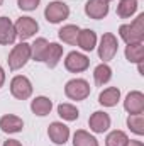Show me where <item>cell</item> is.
Returning <instances> with one entry per match:
<instances>
[{
    "instance_id": "obj_7",
    "label": "cell",
    "mask_w": 144,
    "mask_h": 146,
    "mask_svg": "<svg viewBox=\"0 0 144 146\" xmlns=\"http://www.w3.org/2000/svg\"><path fill=\"white\" fill-rule=\"evenodd\" d=\"M14 27H15V34H17L19 39H20V42H22V41H27L29 37H32L37 31H39L37 21L32 19V17H27V15L19 17V19L15 21Z\"/></svg>"
},
{
    "instance_id": "obj_11",
    "label": "cell",
    "mask_w": 144,
    "mask_h": 146,
    "mask_svg": "<svg viewBox=\"0 0 144 146\" xmlns=\"http://www.w3.org/2000/svg\"><path fill=\"white\" fill-rule=\"evenodd\" d=\"M85 14L95 21L105 19L108 14V2H105V0H88L85 3Z\"/></svg>"
},
{
    "instance_id": "obj_27",
    "label": "cell",
    "mask_w": 144,
    "mask_h": 146,
    "mask_svg": "<svg viewBox=\"0 0 144 146\" xmlns=\"http://www.w3.org/2000/svg\"><path fill=\"white\" fill-rule=\"evenodd\" d=\"M127 141H129L127 134H126L124 131L115 129V131H112V133L107 134V138H105V146H126Z\"/></svg>"
},
{
    "instance_id": "obj_9",
    "label": "cell",
    "mask_w": 144,
    "mask_h": 146,
    "mask_svg": "<svg viewBox=\"0 0 144 146\" xmlns=\"http://www.w3.org/2000/svg\"><path fill=\"white\" fill-rule=\"evenodd\" d=\"M110 124H112L110 115H108L107 112H104V110L93 112V114L90 115V119H88L90 131L95 133V134H104V133H107L108 129H110Z\"/></svg>"
},
{
    "instance_id": "obj_3",
    "label": "cell",
    "mask_w": 144,
    "mask_h": 146,
    "mask_svg": "<svg viewBox=\"0 0 144 146\" xmlns=\"http://www.w3.org/2000/svg\"><path fill=\"white\" fill-rule=\"evenodd\" d=\"M92 88H90V83L83 78H73L70 82H66L65 85V95L70 99V100H85L88 95H90Z\"/></svg>"
},
{
    "instance_id": "obj_6",
    "label": "cell",
    "mask_w": 144,
    "mask_h": 146,
    "mask_svg": "<svg viewBox=\"0 0 144 146\" xmlns=\"http://www.w3.org/2000/svg\"><path fill=\"white\" fill-rule=\"evenodd\" d=\"M98 58L104 60V63H107L110 60H114V56L117 54L119 51V41L117 37L114 36L112 33H105L104 36L100 37V42H98Z\"/></svg>"
},
{
    "instance_id": "obj_20",
    "label": "cell",
    "mask_w": 144,
    "mask_h": 146,
    "mask_svg": "<svg viewBox=\"0 0 144 146\" xmlns=\"http://www.w3.org/2000/svg\"><path fill=\"white\" fill-rule=\"evenodd\" d=\"M78 34H80V27L75 26V24H66V26H63V27L58 31L59 39H61L63 42H66V44H71V46H76Z\"/></svg>"
},
{
    "instance_id": "obj_1",
    "label": "cell",
    "mask_w": 144,
    "mask_h": 146,
    "mask_svg": "<svg viewBox=\"0 0 144 146\" xmlns=\"http://www.w3.org/2000/svg\"><path fill=\"white\" fill-rule=\"evenodd\" d=\"M119 36L126 44L144 41V14H139L131 24H122L119 27Z\"/></svg>"
},
{
    "instance_id": "obj_28",
    "label": "cell",
    "mask_w": 144,
    "mask_h": 146,
    "mask_svg": "<svg viewBox=\"0 0 144 146\" xmlns=\"http://www.w3.org/2000/svg\"><path fill=\"white\" fill-rule=\"evenodd\" d=\"M41 0H17V5L20 10H26V12H31V10H36L39 7Z\"/></svg>"
},
{
    "instance_id": "obj_17",
    "label": "cell",
    "mask_w": 144,
    "mask_h": 146,
    "mask_svg": "<svg viewBox=\"0 0 144 146\" xmlns=\"http://www.w3.org/2000/svg\"><path fill=\"white\" fill-rule=\"evenodd\" d=\"M120 100V90L117 87H107L98 95V104L104 107H115Z\"/></svg>"
},
{
    "instance_id": "obj_5",
    "label": "cell",
    "mask_w": 144,
    "mask_h": 146,
    "mask_svg": "<svg viewBox=\"0 0 144 146\" xmlns=\"http://www.w3.org/2000/svg\"><path fill=\"white\" fill-rule=\"evenodd\" d=\"M10 94L17 100H27L32 95V83L24 75H15L10 80Z\"/></svg>"
},
{
    "instance_id": "obj_26",
    "label": "cell",
    "mask_w": 144,
    "mask_h": 146,
    "mask_svg": "<svg viewBox=\"0 0 144 146\" xmlns=\"http://www.w3.org/2000/svg\"><path fill=\"white\" fill-rule=\"evenodd\" d=\"M58 115L63 119V121H68L73 122L80 117V110L76 109L73 104H59L58 106Z\"/></svg>"
},
{
    "instance_id": "obj_25",
    "label": "cell",
    "mask_w": 144,
    "mask_h": 146,
    "mask_svg": "<svg viewBox=\"0 0 144 146\" xmlns=\"http://www.w3.org/2000/svg\"><path fill=\"white\" fill-rule=\"evenodd\" d=\"M127 127L137 134V136H143L144 134V114H129L127 117Z\"/></svg>"
},
{
    "instance_id": "obj_14",
    "label": "cell",
    "mask_w": 144,
    "mask_h": 146,
    "mask_svg": "<svg viewBox=\"0 0 144 146\" xmlns=\"http://www.w3.org/2000/svg\"><path fill=\"white\" fill-rule=\"evenodd\" d=\"M17 39L15 34V27H14V22L9 19V17H0V44L3 46H9V44H14Z\"/></svg>"
},
{
    "instance_id": "obj_21",
    "label": "cell",
    "mask_w": 144,
    "mask_h": 146,
    "mask_svg": "<svg viewBox=\"0 0 144 146\" xmlns=\"http://www.w3.org/2000/svg\"><path fill=\"white\" fill-rule=\"evenodd\" d=\"M73 146H100L97 138L85 129H78L73 134Z\"/></svg>"
},
{
    "instance_id": "obj_12",
    "label": "cell",
    "mask_w": 144,
    "mask_h": 146,
    "mask_svg": "<svg viewBox=\"0 0 144 146\" xmlns=\"http://www.w3.org/2000/svg\"><path fill=\"white\" fill-rule=\"evenodd\" d=\"M124 109L129 114H141L144 112V94L139 90H132L126 95Z\"/></svg>"
},
{
    "instance_id": "obj_16",
    "label": "cell",
    "mask_w": 144,
    "mask_h": 146,
    "mask_svg": "<svg viewBox=\"0 0 144 146\" xmlns=\"http://www.w3.org/2000/svg\"><path fill=\"white\" fill-rule=\"evenodd\" d=\"M61 58H63V46L59 42H49L42 63H46L48 68H56L58 63L61 61Z\"/></svg>"
},
{
    "instance_id": "obj_33",
    "label": "cell",
    "mask_w": 144,
    "mask_h": 146,
    "mask_svg": "<svg viewBox=\"0 0 144 146\" xmlns=\"http://www.w3.org/2000/svg\"><path fill=\"white\" fill-rule=\"evenodd\" d=\"M105 2H112V0H105Z\"/></svg>"
},
{
    "instance_id": "obj_2",
    "label": "cell",
    "mask_w": 144,
    "mask_h": 146,
    "mask_svg": "<svg viewBox=\"0 0 144 146\" xmlns=\"http://www.w3.org/2000/svg\"><path fill=\"white\" fill-rule=\"evenodd\" d=\"M29 60H31V44H27L26 41H22V42H19L17 46L12 48L7 61H9V68L12 72H17L22 66H26Z\"/></svg>"
},
{
    "instance_id": "obj_32",
    "label": "cell",
    "mask_w": 144,
    "mask_h": 146,
    "mask_svg": "<svg viewBox=\"0 0 144 146\" xmlns=\"http://www.w3.org/2000/svg\"><path fill=\"white\" fill-rule=\"evenodd\" d=\"M2 3H3V0H0V5H2Z\"/></svg>"
},
{
    "instance_id": "obj_19",
    "label": "cell",
    "mask_w": 144,
    "mask_h": 146,
    "mask_svg": "<svg viewBox=\"0 0 144 146\" xmlns=\"http://www.w3.org/2000/svg\"><path fill=\"white\" fill-rule=\"evenodd\" d=\"M124 54H126V60H127L129 63H136V65L143 63V60H144V42H131V44H127Z\"/></svg>"
},
{
    "instance_id": "obj_23",
    "label": "cell",
    "mask_w": 144,
    "mask_h": 146,
    "mask_svg": "<svg viewBox=\"0 0 144 146\" xmlns=\"http://www.w3.org/2000/svg\"><path fill=\"white\" fill-rule=\"evenodd\" d=\"M137 12V0H120L117 3V15L120 19H129Z\"/></svg>"
},
{
    "instance_id": "obj_15",
    "label": "cell",
    "mask_w": 144,
    "mask_h": 146,
    "mask_svg": "<svg viewBox=\"0 0 144 146\" xmlns=\"http://www.w3.org/2000/svg\"><path fill=\"white\" fill-rule=\"evenodd\" d=\"M76 46L85 53L93 51L97 48V34H95V31L80 29V34H78V39H76Z\"/></svg>"
},
{
    "instance_id": "obj_24",
    "label": "cell",
    "mask_w": 144,
    "mask_h": 146,
    "mask_svg": "<svg viewBox=\"0 0 144 146\" xmlns=\"http://www.w3.org/2000/svg\"><path fill=\"white\" fill-rule=\"evenodd\" d=\"M48 39L44 37H37L36 41L31 44V60L34 61H44V54L48 49Z\"/></svg>"
},
{
    "instance_id": "obj_30",
    "label": "cell",
    "mask_w": 144,
    "mask_h": 146,
    "mask_svg": "<svg viewBox=\"0 0 144 146\" xmlns=\"http://www.w3.org/2000/svg\"><path fill=\"white\" fill-rule=\"evenodd\" d=\"M126 146H144V143L143 141H139V139H129Z\"/></svg>"
},
{
    "instance_id": "obj_8",
    "label": "cell",
    "mask_w": 144,
    "mask_h": 146,
    "mask_svg": "<svg viewBox=\"0 0 144 146\" xmlns=\"http://www.w3.org/2000/svg\"><path fill=\"white\" fill-rule=\"evenodd\" d=\"M90 66V60L87 54L83 53H78V51H71L66 54V60H65V68L71 73H81L85 70H88Z\"/></svg>"
},
{
    "instance_id": "obj_22",
    "label": "cell",
    "mask_w": 144,
    "mask_h": 146,
    "mask_svg": "<svg viewBox=\"0 0 144 146\" xmlns=\"http://www.w3.org/2000/svg\"><path fill=\"white\" fill-rule=\"evenodd\" d=\"M93 80L98 87H104L105 83H108L112 80V68L107 63H100L95 70H93Z\"/></svg>"
},
{
    "instance_id": "obj_10",
    "label": "cell",
    "mask_w": 144,
    "mask_h": 146,
    "mask_svg": "<svg viewBox=\"0 0 144 146\" xmlns=\"http://www.w3.org/2000/svg\"><path fill=\"white\" fill-rule=\"evenodd\" d=\"M48 136L49 139L54 143V145L61 146V145H66L68 139H70V127L63 122H51L49 127H48Z\"/></svg>"
},
{
    "instance_id": "obj_18",
    "label": "cell",
    "mask_w": 144,
    "mask_h": 146,
    "mask_svg": "<svg viewBox=\"0 0 144 146\" xmlns=\"http://www.w3.org/2000/svg\"><path fill=\"white\" fill-rule=\"evenodd\" d=\"M31 110L39 115V117H44L48 115L51 110H53V100L49 97H44V95H39L36 99L31 100Z\"/></svg>"
},
{
    "instance_id": "obj_4",
    "label": "cell",
    "mask_w": 144,
    "mask_h": 146,
    "mask_svg": "<svg viewBox=\"0 0 144 146\" xmlns=\"http://www.w3.org/2000/svg\"><path fill=\"white\" fill-rule=\"evenodd\" d=\"M44 17L51 24H59V22H63L70 17V7L65 2H59V0L49 2L44 9Z\"/></svg>"
},
{
    "instance_id": "obj_13",
    "label": "cell",
    "mask_w": 144,
    "mask_h": 146,
    "mask_svg": "<svg viewBox=\"0 0 144 146\" xmlns=\"http://www.w3.org/2000/svg\"><path fill=\"white\" fill-rule=\"evenodd\" d=\"M0 129L7 134H15L24 129V121L19 115L14 114H5L0 117Z\"/></svg>"
},
{
    "instance_id": "obj_29",
    "label": "cell",
    "mask_w": 144,
    "mask_h": 146,
    "mask_svg": "<svg viewBox=\"0 0 144 146\" xmlns=\"http://www.w3.org/2000/svg\"><path fill=\"white\" fill-rule=\"evenodd\" d=\"M3 146H22V143L19 141V139H7Z\"/></svg>"
},
{
    "instance_id": "obj_31",
    "label": "cell",
    "mask_w": 144,
    "mask_h": 146,
    "mask_svg": "<svg viewBox=\"0 0 144 146\" xmlns=\"http://www.w3.org/2000/svg\"><path fill=\"white\" fill-rule=\"evenodd\" d=\"M3 83H5V70L0 66V88L3 87Z\"/></svg>"
}]
</instances>
